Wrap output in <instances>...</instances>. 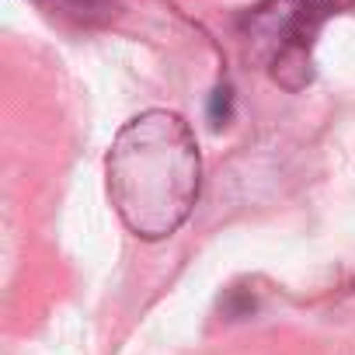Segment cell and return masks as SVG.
<instances>
[{
  "label": "cell",
  "instance_id": "obj_3",
  "mask_svg": "<svg viewBox=\"0 0 355 355\" xmlns=\"http://www.w3.org/2000/svg\"><path fill=\"white\" fill-rule=\"evenodd\" d=\"M39 8H46L49 15H63V18H73V21H98L105 15V4L101 0H35Z\"/></svg>",
  "mask_w": 355,
  "mask_h": 355
},
{
  "label": "cell",
  "instance_id": "obj_2",
  "mask_svg": "<svg viewBox=\"0 0 355 355\" xmlns=\"http://www.w3.org/2000/svg\"><path fill=\"white\" fill-rule=\"evenodd\" d=\"M338 15V0H261L241 18L248 53L286 91L313 80V42L324 21Z\"/></svg>",
  "mask_w": 355,
  "mask_h": 355
},
{
  "label": "cell",
  "instance_id": "obj_4",
  "mask_svg": "<svg viewBox=\"0 0 355 355\" xmlns=\"http://www.w3.org/2000/svg\"><path fill=\"white\" fill-rule=\"evenodd\" d=\"M209 119H213V125H227V119H230V87H216Z\"/></svg>",
  "mask_w": 355,
  "mask_h": 355
},
{
  "label": "cell",
  "instance_id": "obj_1",
  "mask_svg": "<svg viewBox=\"0 0 355 355\" xmlns=\"http://www.w3.org/2000/svg\"><path fill=\"white\" fill-rule=\"evenodd\" d=\"M105 178L115 213L139 241L178 234L202 189V157L189 122L167 108L139 112L112 139Z\"/></svg>",
  "mask_w": 355,
  "mask_h": 355
}]
</instances>
